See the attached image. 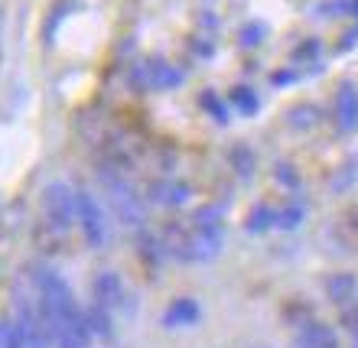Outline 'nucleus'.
Listing matches in <instances>:
<instances>
[{
	"mask_svg": "<svg viewBox=\"0 0 358 348\" xmlns=\"http://www.w3.org/2000/svg\"><path fill=\"white\" fill-rule=\"evenodd\" d=\"M98 182H101V192L104 198H108V205H111V212L117 218H121L124 225H143L147 222V198L134 189L131 176L124 170H114V166H104L98 170Z\"/></svg>",
	"mask_w": 358,
	"mask_h": 348,
	"instance_id": "f257e3e1",
	"label": "nucleus"
},
{
	"mask_svg": "<svg viewBox=\"0 0 358 348\" xmlns=\"http://www.w3.org/2000/svg\"><path fill=\"white\" fill-rule=\"evenodd\" d=\"M39 212H43L39 225L69 238V231L76 228V189L66 186V182L46 186L43 189V198H39Z\"/></svg>",
	"mask_w": 358,
	"mask_h": 348,
	"instance_id": "f03ea898",
	"label": "nucleus"
},
{
	"mask_svg": "<svg viewBox=\"0 0 358 348\" xmlns=\"http://www.w3.org/2000/svg\"><path fill=\"white\" fill-rule=\"evenodd\" d=\"M76 228L92 247L108 245V238H111L104 205L98 202L94 192H88V189H76Z\"/></svg>",
	"mask_w": 358,
	"mask_h": 348,
	"instance_id": "7ed1b4c3",
	"label": "nucleus"
},
{
	"mask_svg": "<svg viewBox=\"0 0 358 348\" xmlns=\"http://www.w3.org/2000/svg\"><path fill=\"white\" fill-rule=\"evenodd\" d=\"M296 348H339V335L316 316H306L296 322Z\"/></svg>",
	"mask_w": 358,
	"mask_h": 348,
	"instance_id": "20e7f679",
	"label": "nucleus"
},
{
	"mask_svg": "<svg viewBox=\"0 0 358 348\" xmlns=\"http://www.w3.org/2000/svg\"><path fill=\"white\" fill-rule=\"evenodd\" d=\"M147 202L163 208H179L189 202V186L182 179H157L147 186Z\"/></svg>",
	"mask_w": 358,
	"mask_h": 348,
	"instance_id": "39448f33",
	"label": "nucleus"
},
{
	"mask_svg": "<svg viewBox=\"0 0 358 348\" xmlns=\"http://www.w3.org/2000/svg\"><path fill=\"white\" fill-rule=\"evenodd\" d=\"M92 300L94 306H101V310L114 312V310H121V303H124V283L117 273H98L92 283Z\"/></svg>",
	"mask_w": 358,
	"mask_h": 348,
	"instance_id": "423d86ee",
	"label": "nucleus"
},
{
	"mask_svg": "<svg viewBox=\"0 0 358 348\" xmlns=\"http://www.w3.org/2000/svg\"><path fill=\"white\" fill-rule=\"evenodd\" d=\"M332 117H336V127L342 133H349L358 127V88L352 82L336 92V108H332Z\"/></svg>",
	"mask_w": 358,
	"mask_h": 348,
	"instance_id": "0eeeda50",
	"label": "nucleus"
},
{
	"mask_svg": "<svg viewBox=\"0 0 358 348\" xmlns=\"http://www.w3.org/2000/svg\"><path fill=\"white\" fill-rule=\"evenodd\" d=\"M326 296H329L332 306L358 300V280L352 273H332V277H326Z\"/></svg>",
	"mask_w": 358,
	"mask_h": 348,
	"instance_id": "6e6552de",
	"label": "nucleus"
},
{
	"mask_svg": "<svg viewBox=\"0 0 358 348\" xmlns=\"http://www.w3.org/2000/svg\"><path fill=\"white\" fill-rule=\"evenodd\" d=\"M199 319V303L196 300H176L166 310V326L170 329H179V326H192Z\"/></svg>",
	"mask_w": 358,
	"mask_h": 348,
	"instance_id": "1a4fd4ad",
	"label": "nucleus"
},
{
	"mask_svg": "<svg viewBox=\"0 0 358 348\" xmlns=\"http://www.w3.org/2000/svg\"><path fill=\"white\" fill-rule=\"evenodd\" d=\"M267 228H277V208L257 205L255 212L248 215V231H267Z\"/></svg>",
	"mask_w": 358,
	"mask_h": 348,
	"instance_id": "9d476101",
	"label": "nucleus"
},
{
	"mask_svg": "<svg viewBox=\"0 0 358 348\" xmlns=\"http://www.w3.org/2000/svg\"><path fill=\"white\" fill-rule=\"evenodd\" d=\"M336 310H339V326L349 332L352 339H358V300L342 303V306H336Z\"/></svg>",
	"mask_w": 358,
	"mask_h": 348,
	"instance_id": "9b49d317",
	"label": "nucleus"
},
{
	"mask_svg": "<svg viewBox=\"0 0 358 348\" xmlns=\"http://www.w3.org/2000/svg\"><path fill=\"white\" fill-rule=\"evenodd\" d=\"M300 222H303V205H296V202H287V205L277 212V228H283V231L296 228Z\"/></svg>",
	"mask_w": 358,
	"mask_h": 348,
	"instance_id": "f8f14e48",
	"label": "nucleus"
},
{
	"mask_svg": "<svg viewBox=\"0 0 358 348\" xmlns=\"http://www.w3.org/2000/svg\"><path fill=\"white\" fill-rule=\"evenodd\" d=\"M231 163L238 166V173L241 176H251V166H255V160H251V153H248V147H235V153H231Z\"/></svg>",
	"mask_w": 358,
	"mask_h": 348,
	"instance_id": "ddd939ff",
	"label": "nucleus"
},
{
	"mask_svg": "<svg viewBox=\"0 0 358 348\" xmlns=\"http://www.w3.org/2000/svg\"><path fill=\"white\" fill-rule=\"evenodd\" d=\"M235 104H238V108H241L245 114H251V111L257 108L255 92H251V88H238V92H235Z\"/></svg>",
	"mask_w": 358,
	"mask_h": 348,
	"instance_id": "4468645a",
	"label": "nucleus"
},
{
	"mask_svg": "<svg viewBox=\"0 0 358 348\" xmlns=\"http://www.w3.org/2000/svg\"><path fill=\"white\" fill-rule=\"evenodd\" d=\"M13 342H17L13 322H3V319H0V348H13Z\"/></svg>",
	"mask_w": 358,
	"mask_h": 348,
	"instance_id": "2eb2a0df",
	"label": "nucleus"
}]
</instances>
